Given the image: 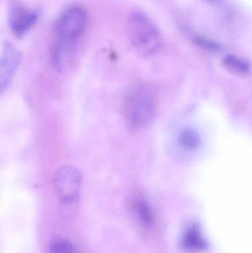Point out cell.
<instances>
[{
  "mask_svg": "<svg viewBox=\"0 0 252 253\" xmlns=\"http://www.w3.org/2000/svg\"><path fill=\"white\" fill-rule=\"evenodd\" d=\"M158 110V99L155 90L147 85L132 89L124 99L123 113L130 127L141 129L155 120Z\"/></svg>",
  "mask_w": 252,
  "mask_h": 253,
  "instance_id": "1",
  "label": "cell"
},
{
  "mask_svg": "<svg viewBox=\"0 0 252 253\" xmlns=\"http://www.w3.org/2000/svg\"><path fill=\"white\" fill-rule=\"evenodd\" d=\"M127 31L132 44L141 54L150 56L159 50L161 34L155 24L144 13L133 12L129 16Z\"/></svg>",
  "mask_w": 252,
  "mask_h": 253,
  "instance_id": "2",
  "label": "cell"
},
{
  "mask_svg": "<svg viewBox=\"0 0 252 253\" xmlns=\"http://www.w3.org/2000/svg\"><path fill=\"white\" fill-rule=\"evenodd\" d=\"M87 25V13L82 7L75 6L65 10L55 27L58 42L69 45L84 34Z\"/></svg>",
  "mask_w": 252,
  "mask_h": 253,
  "instance_id": "3",
  "label": "cell"
},
{
  "mask_svg": "<svg viewBox=\"0 0 252 253\" xmlns=\"http://www.w3.org/2000/svg\"><path fill=\"white\" fill-rule=\"evenodd\" d=\"M53 187L59 199L65 204L75 202L81 192L82 177L78 169L72 166L59 168L53 175Z\"/></svg>",
  "mask_w": 252,
  "mask_h": 253,
  "instance_id": "4",
  "label": "cell"
},
{
  "mask_svg": "<svg viewBox=\"0 0 252 253\" xmlns=\"http://www.w3.org/2000/svg\"><path fill=\"white\" fill-rule=\"evenodd\" d=\"M21 53L14 45L5 42L0 56V94L7 89L21 62Z\"/></svg>",
  "mask_w": 252,
  "mask_h": 253,
  "instance_id": "5",
  "label": "cell"
},
{
  "mask_svg": "<svg viewBox=\"0 0 252 253\" xmlns=\"http://www.w3.org/2000/svg\"><path fill=\"white\" fill-rule=\"evenodd\" d=\"M38 17L36 10H29L20 4H14L9 11V25L15 36L19 38L32 28Z\"/></svg>",
  "mask_w": 252,
  "mask_h": 253,
  "instance_id": "6",
  "label": "cell"
},
{
  "mask_svg": "<svg viewBox=\"0 0 252 253\" xmlns=\"http://www.w3.org/2000/svg\"><path fill=\"white\" fill-rule=\"evenodd\" d=\"M180 248L187 253H199L205 251L207 242L201 227L194 222L185 226L180 239Z\"/></svg>",
  "mask_w": 252,
  "mask_h": 253,
  "instance_id": "7",
  "label": "cell"
},
{
  "mask_svg": "<svg viewBox=\"0 0 252 253\" xmlns=\"http://www.w3.org/2000/svg\"><path fill=\"white\" fill-rule=\"evenodd\" d=\"M132 209L135 218L141 225L146 228L154 225L155 218L153 210L144 198H135L132 202Z\"/></svg>",
  "mask_w": 252,
  "mask_h": 253,
  "instance_id": "8",
  "label": "cell"
},
{
  "mask_svg": "<svg viewBox=\"0 0 252 253\" xmlns=\"http://www.w3.org/2000/svg\"><path fill=\"white\" fill-rule=\"evenodd\" d=\"M223 65L229 72L241 77H246L250 74V62L236 55L226 56L223 59Z\"/></svg>",
  "mask_w": 252,
  "mask_h": 253,
  "instance_id": "9",
  "label": "cell"
},
{
  "mask_svg": "<svg viewBox=\"0 0 252 253\" xmlns=\"http://www.w3.org/2000/svg\"><path fill=\"white\" fill-rule=\"evenodd\" d=\"M179 142L186 150H195L201 144V136L196 129L186 127L179 135Z\"/></svg>",
  "mask_w": 252,
  "mask_h": 253,
  "instance_id": "10",
  "label": "cell"
},
{
  "mask_svg": "<svg viewBox=\"0 0 252 253\" xmlns=\"http://www.w3.org/2000/svg\"><path fill=\"white\" fill-rule=\"evenodd\" d=\"M50 253H75V248L70 241L58 239L53 241L49 246Z\"/></svg>",
  "mask_w": 252,
  "mask_h": 253,
  "instance_id": "11",
  "label": "cell"
},
{
  "mask_svg": "<svg viewBox=\"0 0 252 253\" xmlns=\"http://www.w3.org/2000/svg\"><path fill=\"white\" fill-rule=\"evenodd\" d=\"M195 42L196 44L200 47H202L204 50H208L210 52H220L222 47L218 43L213 41V40H209L206 37H195Z\"/></svg>",
  "mask_w": 252,
  "mask_h": 253,
  "instance_id": "12",
  "label": "cell"
},
{
  "mask_svg": "<svg viewBox=\"0 0 252 253\" xmlns=\"http://www.w3.org/2000/svg\"><path fill=\"white\" fill-rule=\"evenodd\" d=\"M206 1H209V2L212 3V4H220V0H206Z\"/></svg>",
  "mask_w": 252,
  "mask_h": 253,
  "instance_id": "13",
  "label": "cell"
}]
</instances>
